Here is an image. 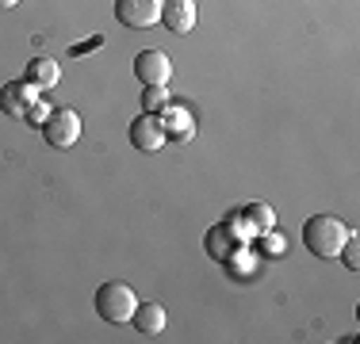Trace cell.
Instances as JSON below:
<instances>
[{"mask_svg": "<svg viewBox=\"0 0 360 344\" xmlns=\"http://www.w3.org/2000/svg\"><path fill=\"white\" fill-rule=\"evenodd\" d=\"M27 81L35 84V88L50 92V88L62 84V69H58L54 58H31V62H27Z\"/></svg>", "mask_w": 360, "mask_h": 344, "instance_id": "obj_13", "label": "cell"}, {"mask_svg": "<svg viewBox=\"0 0 360 344\" xmlns=\"http://www.w3.org/2000/svg\"><path fill=\"white\" fill-rule=\"evenodd\" d=\"M238 245H245V241L238 237L234 226H215V230H207V237H203V249H207L211 260H226Z\"/></svg>", "mask_w": 360, "mask_h": 344, "instance_id": "obj_11", "label": "cell"}, {"mask_svg": "<svg viewBox=\"0 0 360 344\" xmlns=\"http://www.w3.org/2000/svg\"><path fill=\"white\" fill-rule=\"evenodd\" d=\"M195 0H161V23L173 34H188L195 27Z\"/></svg>", "mask_w": 360, "mask_h": 344, "instance_id": "obj_8", "label": "cell"}, {"mask_svg": "<svg viewBox=\"0 0 360 344\" xmlns=\"http://www.w3.org/2000/svg\"><path fill=\"white\" fill-rule=\"evenodd\" d=\"M158 119H161V126H165V138H173V142H188V138L195 134V119L188 107H173V103H169Z\"/></svg>", "mask_w": 360, "mask_h": 344, "instance_id": "obj_10", "label": "cell"}, {"mask_svg": "<svg viewBox=\"0 0 360 344\" xmlns=\"http://www.w3.org/2000/svg\"><path fill=\"white\" fill-rule=\"evenodd\" d=\"M39 100H42V88H35L27 77H23V81H8L4 88H0V111H4L8 119H23Z\"/></svg>", "mask_w": 360, "mask_h": 344, "instance_id": "obj_4", "label": "cell"}, {"mask_svg": "<svg viewBox=\"0 0 360 344\" xmlns=\"http://www.w3.org/2000/svg\"><path fill=\"white\" fill-rule=\"evenodd\" d=\"M165 142H169V138H165V126H161L158 115L142 111V115L131 123V145H134L139 153H158Z\"/></svg>", "mask_w": 360, "mask_h": 344, "instance_id": "obj_6", "label": "cell"}, {"mask_svg": "<svg viewBox=\"0 0 360 344\" xmlns=\"http://www.w3.org/2000/svg\"><path fill=\"white\" fill-rule=\"evenodd\" d=\"M349 234H353V230H349L338 214H314V218L303 222L307 249H311L314 256H322V260H338V253L349 241Z\"/></svg>", "mask_w": 360, "mask_h": 344, "instance_id": "obj_1", "label": "cell"}, {"mask_svg": "<svg viewBox=\"0 0 360 344\" xmlns=\"http://www.w3.org/2000/svg\"><path fill=\"white\" fill-rule=\"evenodd\" d=\"M264 253H276V256H284V249H288V237L284 234H280V230H276V234H272V230H264Z\"/></svg>", "mask_w": 360, "mask_h": 344, "instance_id": "obj_16", "label": "cell"}, {"mask_svg": "<svg viewBox=\"0 0 360 344\" xmlns=\"http://www.w3.org/2000/svg\"><path fill=\"white\" fill-rule=\"evenodd\" d=\"M338 256L345 260V268H349V272H356V268H360V249H356V237H353V234H349V241L341 245V253H338Z\"/></svg>", "mask_w": 360, "mask_h": 344, "instance_id": "obj_15", "label": "cell"}, {"mask_svg": "<svg viewBox=\"0 0 360 344\" xmlns=\"http://www.w3.org/2000/svg\"><path fill=\"white\" fill-rule=\"evenodd\" d=\"M50 111H54V107H50V103H42V100H39L35 107H31L27 115H23V119H27L31 126H42V123H46V119H50Z\"/></svg>", "mask_w": 360, "mask_h": 344, "instance_id": "obj_17", "label": "cell"}, {"mask_svg": "<svg viewBox=\"0 0 360 344\" xmlns=\"http://www.w3.org/2000/svg\"><path fill=\"white\" fill-rule=\"evenodd\" d=\"M134 77H139L142 84H169L173 62H169V54H161V50H142V54L134 58Z\"/></svg>", "mask_w": 360, "mask_h": 344, "instance_id": "obj_7", "label": "cell"}, {"mask_svg": "<svg viewBox=\"0 0 360 344\" xmlns=\"http://www.w3.org/2000/svg\"><path fill=\"white\" fill-rule=\"evenodd\" d=\"M104 39H92V42H81V46H73V54H84V50H92V46H100Z\"/></svg>", "mask_w": 360, "mask_h": 344, "instance_id": "obj_18", "label": "cell"}, {"mask_svg": "<svg viewBox=\"0 0 360 344\" xmlns=\"http://www.w3.org/2000/svg\"><path fill=\"white\" fill-rule=\"evenodd\" d=\"M165 107H169L165 84H146V92H142V111H150V115H161Z\"/></svg>", "mask_w": 360, "mask_h": 344, "instance_id": "obj_14", "label": "cell"}, {"mask_svg": "<svg viewBox=\"0 0 360 344\" xmlns=\"http://www.w3.org/2000/svg\"><path fill=\"white\" fill-rule=\"evenodd\" d=\"M131 322H134V329L142 333V337H158L161 329H165V306L161 303H139L134 306V314H131Z\"/></svg>", "mask_w": 360, "mask_h": 344, "instance_id": "obj_12", "label": "cell"}, {"mask_svg": "<svg viewBox=\"0 0 360 344\" xmlns=\"http://www.w3.org/2000/svg\"><path fill=\"white\" fill-rule=\"evenodd\" d=\"M238 226L245 230V237H250V234H264V230L276 226V214H272L269 203H245L242 211H238ZM242 230H238V237H242Z\"/></svg>", "mask_w": 360, "mask_h": 344, "instance_id": "obj_9", "label": "cell"}, {"mask_svg": "<svg viewBox=\"0 0 360 344\" xmlns=\"http://www.w3.org/2000/svg\"><path fill=\"white\" fill-rule=\"evenodd\" d=\"M115 20L131 31H146L161 23V0H115Z\"/></svg>", "mask_w": 360, "mask_h": 344, "instance_id": "obj_5", "label": "cell"}, {"mask_svg": "<svg viewBox=\"0 0 360 344\" xmlns=\"http://www.w3.org/2000/svg\"><path fill=\"white\" fill-rule=\"evenodd\" d=\"M92 303H96V314L104 317V322L123 325V322H131L139 298H134V291L127 287V283L111 279V283H104V287H96V298H92Z\"/></svg>", "mask_w": 360, "mask_h": 344, "instance_id": "obj_2", "label": "cell"}, {"mask_svg": "<svg viewBox=\"0 0 360 344\" xmlns=\"http://www.w3.org/2000/svg\"><path fill=\"white\" fill-rule=\"evenodd\" d=\"M42 138H46L50 150H70L81 142V115L73 107H54L50 119L42 123Z\"/></svg>", "mask_w": 360, "mask_h": 344, "instance_id": "obj_3", "label": "cell"}, {"mask_svg": "<svg viewBox=\"0 0 360 344\" xmlns=\"http://www.w3.org/2000/svg\"><path fill=\"white\" fill-rule=\"evenodd\" d=\"M15 4H20V0H0V8H15Z\"/></svg>", "mask_w": 360, "mask_h": 344, "instance_id": "obj_19", "label": "cell"}]
</instances>
